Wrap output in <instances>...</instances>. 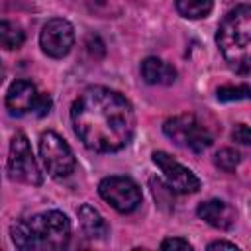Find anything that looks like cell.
Returning <instances> with one entry per match:
<instances>
[{"instance_id":"cell-8","label":"cell","mask_w":251,"mask_h":251,"mask_svg":"<svg viewBox=\"0 0 251 251\" xmlns=\"http://www.w3.org/2000/svg\"><path fill=\"white\" fill-rule=\"evenodd\" d=\"M98 194L120 214H131L133 210H137L143 198L139 184L133 178L120 175L102 178L98 182Z\"/></svg>"},{"instance_id":"cell-11","label":"cell","mask_w":251,"mask_h":251,"mask_svg":"<svg viewBox=\"0 0 251 251\" xmlns=\"http://www.w3.org/2000/svg\"><path fill=\"white\" fill-rule=\"evenodd\" d=\"M196 216L200 220H204L206 224H210L212 227L222 229V231L231 229L235 226V222H237L235 208L231 204L224 202V200H218V198L200 202L198 208H196Z\"/></svg>"},{"instance_id":"cell-18","label":"cell","mask_w":251,"mask_h":251,"mask_svg":"<svg viewBox=\"0 0 251 251\" xmlns=\"http://www.w3.org/2000/svg\"><path fill=\"white\" fill-rule=\"evenodd\" d=\"M216 94H218V100H220V102L245 100V98L249 96V86H247V84H237V86L226 84V86H220Z\"/></svg>"},{"instance_id":"cell-9","label":"cell","mask_w":251,"mask_h":251,"mask_svg":"<svg viewBox=\"0 0 251 251\" xmlns=\"http://www.w3.org/2000/svg\"><path fill=\"white\" fill-rule=\"evenodd\" d=\"M73 43H75V27L71 25V22L63 18H53L41 27L39 45L47 57L51 59L67 57Z\"/></svg>"},{"instance_id":"cell-14","label":"cell","mask_w":251,"mask_h":251,"mask_svg":"<svg viewBox=\"0 0 251 251\" xmlns=\"http://www.w3.org/2000/svg\"><path fill=\"white\" fill-rule=\"evenodd\" d=\"M175 6H176V12L182 18L200 20V18H206L212 12L214 0H175Z\"/></svg>"},{"instance_id":"cell-3","label":"cell","mask_w":251,"mask_h":251,"mask_svg":"<svg viewBox=\"0 0 251 251\" xmlns=\"http://www.w3.org/2000/svg\"><path fill=\"white\" fill-rule=\"evenodd\" d=\"M216 43L226 63L239 75H247L251 67L249 43H251V8L239 4L229 10L218 25Z\"/></svg>"},{"instance_id":"cell-4","label":"cell","mask_w":251,"mask_h":251,"mask_svg":"<svg viewBox=\"0 0 251 251\" xmlns=\"http://www.w3.org/2000/svg\"><path fill=\"white\" fill-rule=\"evenodd\" d=\"M163 133L178 147H184L196 155L204 153L214 143V135L194 114H180L165 120Z\"/></svg>"},{"instance_id":"cell-17","label":"cell","mask_w":251,"mask_h":251,"mask_svg":"<svg viewBox=\"0 0 251 251\" xmlns=\"http://www.w3.org/2000/svg\"><path fill=\"white\" fill-rule=\"evenodd\" d=\"M214 163H216V167H220L222 171L231 173V171H235L237 165L241 163V155H239V151L233 149V147H222V149L214 155Z\"/></svg>"},{"instance_id":"cell-13","label":"cell","mask_w":251,"mask_h":251,"mask_svg":"<svg viewBox=\"0 0 251 251\" xmlns=\"http://www.w3.org/2000/svg\"><path fill=\"white\" fill-rule=\"evenodd\" d=\"M78 222H80V227H82L84 235H88L90 239H106L108 233H110V227H108L106 220L90 204H82L78 208Z\"/></svg>"},{"instance_id":"cell-7","label":"cell","mask_w":251,"mask_h":251,"mask_svg":"<svg viewBox=\"0 0 251 251\" xmlns=\"http://www.w3.org/2000/svg\"><path fill=\"white\" fill-rule=\"evenodd\" d=\"M51 96L37 92L35 84L31 80L20 78L14 80L6 92V108L10 110L12 116H25V114H35V116H45L51 110Z\"/></svg>"},{"instance_id":"cell-16","label":"cell","mask_w":251,"mask_h":251,"mask_svg":"<svg viewBox=\"0 0 251 251\" xmlns=\"http://www.w3.org/2000/svg\"><path fill=\"white\" fill-rule=\"evenodd\" d=\"M149 184H151V192H153V196H155V200H157V204H159V208L161 210H173L175 208V190L169 186V184H165L161 178H157V176H151L149 178Z\"/></svg>"},{"instance_id":"cell-21","label":"cell","mask_w":251,"mask_h":251,"mask_svg":"<svg viewBox=\"0 0 251 251\" xmlns=\"http://www.w3.org/2000/svg\"><path fill=\"white\" fill-rule=\"evenodd\" d=\"M208 249H231V251H239V247H237L235 243H229V241H224V239L212 241V243L208 245Z\"/></svg>"},{"instance_id":"cell-5","label":"cell","mask_w":251,"mask_h":251,"mask_svg":"<svg viewBox=\"0 0 251 251\" xmlns=\"http://www.w3.org/2000/svg\"><path fill=\"white\" fill-rule=\"evenodd\" d=\"M8 176L16 182L31 184V186H39L43 182V175H41V169L33 157L29 139L22 131H18L10 141Z\"/></svg>"},{"instance_id":"cell-22","label":"cell","mask_w":251,"mask_h":251,"mask_svg":"<svg viewBox=\"0 0 251 251\" xmlns=\"http://www.w3.org/2000/svg\"><path fill=\"white\" fill-rule=\"evenodd\" d=\"M4 76H6V71H4V65H2V61H0V84H2Z\"/></svg>"},{"instance_id":"cell-6","label":"cell","mask_w":251,"mask_h":251,"mask_svg":"<svg viewBox=\"0 0 251 251\" xmlns=\"http://www.w3.org/2000/svg\"><path fill=\"white\" fill-rule=\"evenodd\" d=\"M39 157L53 178H67L76 169V159L69 143L55 131H43L39 137Z\"/></svg>"},{"instance_id":"cell-15","label":"cell","mask_w":251,"mask_h":251,"mask_svg":"<svg viewBox=\"0 0 251 251\" xmlns=\"http://www.w3.org/2000/svg\"><path fill=\"white\" fill-rule=\"evenodd\" d=\"M25 41V33L20 25L2 20L0 22V47L4 49H18Z\"/></svg>"},{"instance_id":"cell-20","label":"cell","mask_w":251,"mask_h":251,"mask_svg":"<svg viewBox=\"0 0 251 251\" xmlns=\"http://www.w3.org/2000/svg\"><path fill=\"white\" fill-rule=\"evenodd\" d=\"M231 137H233L235 141L243 143V145H249V143H251V133H249V127H247L245 124H237V126L233 127Z\"/></svg>"},{"instance_id":"cell-10","label":"cell","mask_w":251,"mask_h":251,"mask_svg":"<svg viewBox=\"0 0 251 251\" xmlns=\"http://www.w3.org/2000/svg\"><path fill=\"white\" fill-rule=\"evenodd\" d=\"M153 163L161 169V173L165 175L167 184L176 192V194H192L198 192L202 182L200 178L182 163H178L176 159H173L169 153L165 151H155L153 153Z\"/></svg>"},{"instance_id":"cell-19","label":"cell","mask_w":251,"mask_h":251,"mask_svg":"<svg viewBox=\"0 0 251 251\" xmlns=\"http://www.w3.org/2000/svg\"><path fill=\"white\" fill-rule=\"evenodd\" d=\"M161 249H192V245L184 237H167L161 241Z\"/></svg>"},{"instance_id":"cell-12","label":"cell","mask_w":251,"mask_h":251,"mask_svg":"<svg viewBox=\"0 0 251 251\" xmlns=\"http://www.w3.org/2000/svg\"><path fill=\"white\" fill-rule=\"evenodd\" d=\"M141 76L147 84L169 86L176 80V71L173 65L165 63L159 57H145L141 61Z\"/></svg>"},{"instance_id":"cell-1","label":"cell","mask_w":251,"mask_h":251,"mask_svg":"<svg viewBox=\"0 0 251 251\" xmlns=\"http://www.w3.org/2000/svg\"><path fill=\"white\" fill-rule=\"evenodd\" d=\"M71 122L82 145L94 153L124 149L135 133V112L129 100L108 86H88L71 106Z\"/></svg>"},{"instance_id":"cell-2","label":"cell","mask_w":251,"mask_h":251,"mask_svg":"<svg viewBox=\"0 0 251 251\" xmlns=\"http://www.w3.org/2000/svg\"><path fill=\"white\" fill-rule=\"evenodd\" d=\"M10 235L22 251H57L71 239V222L59 210H45L18 220L10 227Z\"/></svg>"}]
</instances>
